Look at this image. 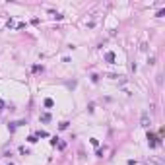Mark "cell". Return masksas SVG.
I'll return each instance as SVG.
<instances>
[{
	"label": "cell",
	"mask_w": 165,
	"mask_h": 165,
	"mask_svg": "<svg viewBox=\"0 0 165 165\" xmlns=\"http://www.w3.org/2000/svg\"><path fill=\"white\" fill-rule=\"evenodd\" d=\"M105 60L109 62V64H113V62H115V53H107L105 54Z\"/></svg>",
	"instance_id": "obj_2"
},
{
	"label": "cell",
	"mask_w": 165,
	"mask_h": 165,
	"mask_svg": "<svg viewBox=\"0 0 165 165\" xmlns=\"http://www.w3.org/2000/svg\"><path fill=\"white\" fill-rule=\"evenodd\" d=\"M142 126L144 128L150 126V115H148V113H142Z\"/></svg>",
	"instance_id": "obj_1"
},
{
	"label": "cell",
	"mask_w": 165,
	"mask_h": 165,
	"mask_svg": "<svg viewBox=\"0 0 165 165\" xmlns=\"http://www.w3.org/2000/svg\"><path fill=\"white\" fill-rule=\"evenodd\" d=\"M45 107H53V99H45Z\"/></svg>",
	"instance_id": "obj_3"
}]
</instances>
